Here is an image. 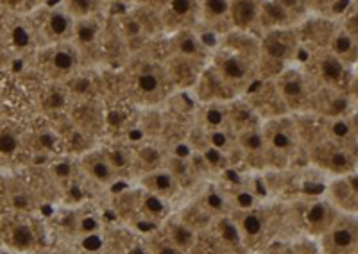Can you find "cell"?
Returning <instances> with one entry per match:
<instances>
[{
	"mask_svg": "<svg viewBox=\"0 0 358 254\" xmlns=\"http://www.w3.org/2000/svg\"><path fill=\"white\" fill-rule=\"evenodd\" d=\"M208 70L220 81L231 98L248 94L260 81L258 75V36L229 31L217 40Z\"/></svg>",
	"mask_w": 358,
	"mask_h": 254,
	"instance_id": "obj_1",
	"label": "cell"
},
{
	"mask_svg": "<svg viewBox=\"0 0 358 254\" xmlns=\"http://www.w3.org/2000/svg\"><path fill=\"white\" fill-rule=\"evenodd\" d=\"M122 91L129 103L152 107L167 100L176 91L162 59H131L122 70Z\"/></svg>",
	"mask_w": 358,
	"mask_h": 254,
	"instance_id": "obj_2",
	"label": "cell"
},
{
	"mask_svg": "<svg viewBox=\"0 0 358 254\" xmlns=\"http://www.w3.org/2000/svg\"><path fill=\"white\" fill-rule=\"evenodd\" d=\"M303 52L297 27L273 29L258 36V75L260 81H273L289 66L299 63Z\"/></svg>",
	"mask_w": 358,
	"mask_h": 254,
	"instance_id": "obj_3",
	"label": "cell"
},
{
	"mask_svg": "<svg viewBox=\"0 0 358 254\" xmlns=\"http://www.w3.org/2000/svg\"><path fill=\"white\" fill-rule=\"evenodd\" d=\"M301 68L317 88H330V90H338L351 95V82L355 84V70L335 58L330 50H308V56Z\"/></svg>",
	"mask_w": 358,
	"mask_h": 254,
	"instance_id": "obj_4",
	"label": "cell"
},
{
	"mask_svg": "<svg viewBox=\"0 0 358 254\" xmlns=\"http://www.w3.org/2000/svg\"><path fill=\"white\" fill-rule=\"evenodd\" d=\"M273 84L289 115L310 113L313 94L317 90V87L310 81V77L299 63L289 66L281 74H278L273 79Z\"/></svg>",
	"mask_w": 358,
	"mask_h": 254,
	"instance_id": "obj_5",
	"label": "cell"
},
{
	"mask_svg": "<svg viewBox=\"0 0 358 254\" xmlns=\"http://www.w3.org/2000/svg\"><path fill=\"white\" fill-rule=\"evenodd\" d=\"M260 129L265 145H267L268 160H281L283 163H287L292 158H296L299 145H301L296 117L289 115V113L271 117V119L262 120Z\"/></svg>",
	"mask_w": 358,
	"mask_h": 254,
	"instance_id": "obj_6",
	"label": "cell"
},
{
	"mask_svg": "<svg viewBox=\"0 0 358 254\" xmlns=\"http://www.w3.org/2000/svg\"><path fill=\"white\" fill-rule=\"evenodd\" d=\"M235 221L236 227L241 231L242 242L245 249L257 251L265 249L274 233V217L273 211L267 208H258V206H248V208H238L229 214Z\"/></svg>",
	"mask_w": 358,
	"mask_h": 254,
	"instance_id": "obj_7",
	"label": "cell"
},
{
	"mask_svg": "<svg viewBox=\"0 0 358 254\" xmlns=\"http://www.w3.org/2000/svg\"><path fill=\"white\" fill-rule=\"evenodd\" d=\"M83 66L81 54L72 43L45 45L38 54V68L50 82L63 84L79 74Z\"/></svg>",
	"mask_w": 358,
	"mask_h": 254,
	"instance_id": "obj_8",
	"label": "cell"
},
{
	"mask_svg": "<svg viewBox=\"0 0 358 254\" xmlns=\"http://www.w3.org/2000/svg\"><path fill=\"white\" fill-rule=\"evenodd\" d=\"M0 244L15 254H34L41 247L38 224L29 215L6 214L0 217Z\"/></svg>",
	"mask_w": 358,
	"mask_h": 254,
	"instance_id": "obj_9",
	"label": "cell"
},
{
	"mask_svg": "<svg viewBox=\"0 0 358 254\" xmlns=\"http://www.w3.org/2000/svg\"><path fill=\"white\" fill-rule=\"evenodd\" d=\"M124 208H118L120 215L133 222H143V224L162 225L163 222L171 217V201L162 197L149 193L147 190L140 188L134 192L120 195Z\"/></svg>",
	"mask_w": 358,
	"mask_h": 254,
	"instance_id": "obj_10",
	"label": "cell"
},
{
	"mask_svg": "<svg viewBox=\"0 0 358 254\" xmlns=\"http://www.w3.org/2000/svg\"><path fill=\"white\" fill-rule=\"evenodd\" d=\"M308 156L315 167L334 176L355 172L357 168V151L335 144L334 140L328 138L313 142L308 149Z\"/></svg>",
	"mask_w": 358,
	"mask_h": 254,
	"instance_id": "obj_11",
	"label": "cell"
},
{
	"mask_svg": "<svg viewBox=\"0 0 358 254\" xmlns=\"http://www.w3.org/2000/svg\"><path fill=\"white\" fill-rule=\"evenodd\" d=\"M321 254H357L358 222L357 215L341 214L326 233L319 237Z\"/></svg>",
	"mask_w": 358,
	"mask_h": 254,
	"instance_id": "obj_12",
	"label": "cell"
},
{
	"mask_svg": "<svg viewBox=\"0 0 358 254\" xmlns=\"http://www.w3.org/2000/svg\"><path fill=\"white\" fill-rule=\"evenodd\" d=\"M338 215L341 211H337L328 199H306L301 204H297L294 211V218L299 230H303L310 237L317 238L328 231Z\"/></svg>",
	"mask_w": 358,
	"mask_h": 254,
	"instance_id": "obj_13",
	"label": "cell"
},
{
	"mask_svg": "<svg viewBox=\"0 0 358 254\" xmlns=\"http://www.w3.org/2000/svg\"><path fill=\"white\" fill-rule=\"evenodd\" d=\"M167 56L169 58L185 59V61L208 65L212 56V47L208 45L203 34L197 27L194 29H181L169 34Z\"/></svg>",
	"mask_w": 358,
	"mask_h": 254,
	"instance_id": "obj_14",
	"label": "cell"
},
{
	"mask_svg": "<svg viewBox=\"0 0 358 254\" xmlns=\"http://www.w3.org/2000/svg\"><path fill=\"white\" fill-rule=\"evenodd\" d=\"M201 0H163L159 8V24L165 34L181 29H194L199 24Z\"/></svg>",
	"mask_w": 358,
	"mask_h": 254,
	"instance_id": "obj_15",
	"label": "cell"
},
{
	"mask_svg": "<svg viewBox=\"0 0 358 254\" xmlns=\"http://www.w3.org/2000/svg\"><path fill=\"white\" fill-rule=\"evenodd\" d=\"M76 18L63 6L45 9L36 18V31L45 41V45L69 43L72 40Z\"/></svg>",
	"mask_w": 358,
	"mask_h": 254,
	"instance_id": "obj_16",
	"label": "cell"
},
{
	"mask_svg": "<svg viewBox=\"0 0 358 254\" xmlns=\"http://www.w3.org/2000/svg\"><path fill=\"white\" fill-rule=\"evenodd\" d=\"M78 168L90 183L102 186V188H108L118 179L117 170H115L113 163L110 161L104 149H92V151L81 154Z\"/></svg>",
	"mask_w": 358,
	"mask_h": 254,
	"instance_id": "obj_17",
	"label": "cell"
},
{
	"mask_svg": "<svg viewBox=\"0 0 358 254\" xmlns=\"http://www.w3.org/2000/svg\"><path fill=\"white\" fill-rule=\"evenodd\" d=\"M231 0H201V15L197 29L201 34H213L219 40L231 29Z\"/></svg>",
	"mask_w": 358,
	"mask_h": 254,
	"instance_id": "obj_18",
	"label": "cell"
},
{
	"mask_svg": "<svg viewBox=\"0 0 358 254\" xmlns=\"http://www.w3.org/2000/svg\"><path fill=\"white\" fill-rule=\"evenodd\" d=\"M328 201L334 204V208L341 214L357 215L358 209V179L357 170L350 174H342V176H335L331 181L328 190H326V197Z\"/></svg>",
	"mask_w": 358,
	"mask_h": 254,
	"instance_id": "obj_19",
	"label": "cell"
},
{
	"mask_svg": "<svg viewBox=\"0 0 358 254\" xmlns=\"http://www.w3.org/2000/svg\"><path fill=\"white\" fill-rule=\"evenodd\" d=\"M102 34H104V24H102L101 17H88L76 20L70 43L81 54L83 63L88 56H94V54L97 56L99 49L102 45Z\"/></svg>",
	"mask_w": 358,
	"mask_h": 254,
	"instance_id": "obj_20",
	"label": "cell"
},
{
	"mask_svg": "<svg viewBox=\"0 0 358 254\" xmlns=\"http://www.w3.org/2000/svg\"><path fill=\"white\" fill-rule=\"evenodd\" d=\"M236 140V151L242 152V156L249 161L255 168L267 167L271 163L268 160L267 145H265L264 135H262L260 126L248 127L235 133Z\"/></svg>",
	"mask_w": 358,
	"mask_h": 254,
	"instance_id": "obj_21",
	"label": "cell"
},
{
	"mask_svg": "<svg viewBox=\"0 0 358 254\" xmlns=\"http://www.w3.org/2000/svg\"><path fill=\"white\" fill-rule=\"evenodd\" d=\"M326 50H330L335 58L355 70L358 61V34L350 33L338 24V20H335L330 38L326 41Z\"/></svg>",
	"mask_w": 358,
	"mask_h": 254,
	"instance_id": "obj_22",
	"label": "cell"
},
{
	"mask_svg": "<svg viewBox=\"0 0 358 254\" xmlns=\"http://www.w3.org/2000/svg\"><path fill=\"white\" fill-rule=\"evenodd\" d=\"M208 231L212 233L217 244L228 254H248V249L242 242L241 231H238L235 221L229 214L213 218L212 224L208 225Z\"/></svg>",
	"mask_w": 358,
	"mask_h": 254,
	"instance_id": "obj_23",
	"label": "cell"
},
{
	"mask_svg": "<svg viewBox=\"0 0 358 254\" xmlns=\"http://www.w3.org/2000/svg\"><path fill=\"white\" fill-rule=\"evenodd\" d=\"M140 188L147 190L149 193H155V195L162 197V199L172 201L176 193L179 192V188H181V183H179L178 177L163 165V167L142 174V177H140Z\"/></svg>",
	"mask_w": 358,
	"mask_h": 254,
	"instance_id": "obj_24",
	"label": "cell"
},
{
	"mask_svg": "<svg viewBox=\"0 0 358 254\" xmlns=\"http://www.w3.org/2000/svg\"><path fill=\"white\" fill-rule=\"evenodd\" d=\"M324 138L334 140L335 144L357 151V115L335 117V119H324Z\"/></svg>",
	"mask_w": 358,
	"mask_h": 254,
	"instance_id": "obj_25",
	"label": "cell"
},
{
	"mask_svg": "<svg viewBox=\"0 0 358 254\" xmlns=\"http://www.w3.org/2000/svg\"><path fill=\"white\" fill-rule=\"evenodd\" d=\"M262 0H231V29L257 34Z\"/></svg>",
	"mask_w": 358,
	"mask_h": 254,
	"instance_id": "obj_26",
	"label": "cell"
},
{
	"mask_svg": "<svg viewBox=\"0 0 358 254\" xmlns=\"http://www.w3.org/2000/svg\"><path fill=\"white\" fill-rule=\"evenodd\" d=\"M159 233L167 238L169 242L179 249L181 253L188 254L197 240V231H194L187 222H183L178 215H171L167 221L158 227Z\"/></svg>",
	"mask_w": 358,
	"mask_h": 254,
	"instance_id": "obj_27",
	"label": "cell"
},
{
	"mask_svg": "<svg viewBox=\"0 0 358 254\" xmlns=\"http://www.w3.org/2000/svg\"><path fill=\"white\" fill-rule=\"evenodd\" d=\"M228 103H203L197 111V127L201 131H215L229 127Z\"/></svg>",
	"mask_w": 358,
	"mask_h": 254,
	"instance_id": "obj_28",
	"label": "cell"
},
{
	"mask_svg": "<svg viewBox=\"0 0 358 254\" xmlns=\"http://www.w3.org/2000/svg\"><path fill=\"white\" fill-rule=\"evenodd\" d=\"M4 202L11 214L29 215L31 209L36 206L34 195L24 183H8L6 181V195Z\"/></svg>",
	"mask_w": 358,
	"mask_h": 254,
	"instance_id": "obj_29",
	"label": "cell"
},
{
	"mask_svg": "<svg viewBox=\"0 0 358 254\" xmlns=\"http://www.w3.org/2000/svg\"><path fill=\"white\" fill-rule=\"evenodd\" d=\"M194 202H196V204L203 209L208 217H212V218L222 217V215L229 214L228 197L224 195L222 190L215 185L206 186V188L201 192V195L197 197Z\"/></svg>",
	"mask_w": 358,
	"mask_h": 254,
	"instance_id": "obj_30",
	"label": "cell"
},
{
	"mask_svg": "<svg viewBox=\"0 0 358 254\" xmlns=\"http://www.w3.org/2000/svg\"><path fill=\"white\" fill-rule=\"evenodd\" d=\"M108 0H63V8L72 15L76 20L88 17H101Z\"/></svg>",
	"mask_w": 358,
	"mask_h": 254,
	"instance_id": "obj_31",
	"label": "cell"
},
{
	"mask_svg": "<svg viewBox=\"0 0 358 254\" xmlns=\"http://www.w3.org/2000/svg\"><path fill=\"white\" fill-rule=\"evenodd\" d=\"M203 135V142L210 147L217 149L219 152L231 156V152L236 151V140L233 129L226 127V129H215V131H201Z\"/></svg>",
	"mask_w": 358,
	"mask_h": 254,
	"instance_id": "obj_32",
	"label": "cell"
},
{
	"mask_svg": "<svg viewBox=\"0 0 358 254\" xmlns=\"http://www.w3.org/2000/svg\"><path fill=\"white\" fill-rule=\"evenodd\" d=\"M24 147V140L13 127H0V158L11 160Z\"/></svg>",
	"mask_w": 358,
	"mask_h": 254,
	"instance_id": "obj_33",
	"label": "cell"
},
{
	"mask_svg": "<svg viewBox=\"0 0 358 254\" xmlns=\"http://www.w3.org/2000/svg\"><path fill=\"white\" fill-rule=\"evenodd\" d=\"M264 254H321L319 246L310 240H296V242L280 244V246H271Z\"/></svg>",
	"mask_w": 358,
	"mask_h": 254,
	"instance_id": "obj_34",
	"label": "cell"
},
{
	"mask_svg": "<svg viewBox=\"0 0 358 254\" xmlns=\"http://www.w3.org/2000/svg\"><path fill=\"white\" fill-rule=\"evenodd\" d=\"M273 2L280 6L296 25L303 24L310 17L308 2L306 0H273Z\"/></svg>",
	"mask_w": 358,
	"mask_h": 254,
	"instance_id": "obj_35",
	"label": "cell"
},
{
	"mask_svg": "<svg viewBox=\"0 0 358 254\" xmlns=\"http://www.w3.org/2000/svg\"><path fill=\"white\" fill-rule=\"evenodd\" d=\"M145 247L147 251H149V254H185L179 249H176V247L172 246V244L169 242L167 238L163 237L158 230H155V233L149 237Z\"/></svg>",
	"mask_w": 358,
	"mask_h": 254,
	"instance_id": "obj_36",
	"label": "cell"
},
{
	"mask_svg": "<svg viewBox=\"0 0 358 254\" xmlns=\"http://www.w3.org/2000/svg\"><path fill=\"white\" fill-rule=\"evenodd\" d=\"M4 195H6V181H2V177H0V202H4Z\"/></svg>",
	"mask_w": 358,
	"mask_h": 254,
	"instance_id": "obj_37",
	"label": "cell"
},
{
	"mask_svg": "<svg viewBox=\"0 0 358 254\" xmlns=\"http://www.w3.org/2000/svg\"><path fill=\"white\" fill-rule=\"evenodd\" d=\"M117 4H122V6H134L138 0H115Z\"/></svg>",
	"mask_w": 358,
	"mask_h": 254,
	"instance_id": "obj_38",
	"label": "cell"
}]
</instances>
